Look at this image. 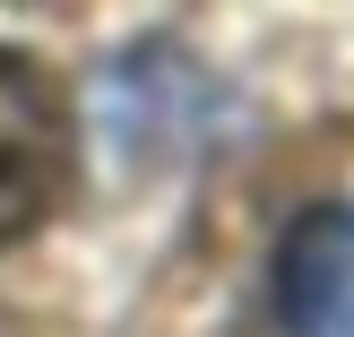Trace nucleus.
<instances>
[{
    "mask_svg": "<svg viewBox=\"0 0 354 337\" xmlns=\"http://www.w3.org/2000/svg\"><path fill=\"white\" fill-rule=\"evenodd\" d=\"M78 182V113L35 52L0 44V251L44 234Z\"/></svg>",
    "mask_w": 354,
    "mask_h": 337,
    "instance_id": "obj_1",
    "label": "nucleus"
},
{
    "mask_svg": "<svg viewBox=\"0 0 354 337\" xmlns=\"http://www.w3.org/2000/svg\"><path fill=\"white\" fill-rule=\"evenodd\" d=\"M277 320L286 337H354V208H311L277 251Z\"/></svg>",
    "mask_w": 354,
    "mask_h": 337,
    "instance_id": "obj_2",
    "label": "nucleus"
}]
</instances>
